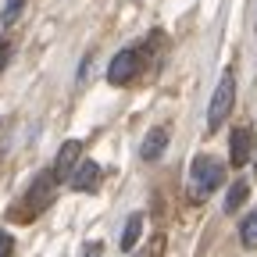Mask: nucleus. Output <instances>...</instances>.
<instances>
[{
  "label": "nucleus",
  "mask_w": 257,
  "mask_h": 257,
  "mask_svg": "<svg viewBox=\"0 0 257 257\" xmlns=\"http://www.w3.org/2000/svg\"><path fill=\"white\" fill-rule=\"evenodd\" d=\"M8 57H11V40H8V36H0V72L8 68Z\"/></svg>",
  "instance_id": "nucleus-13"
},
{
  "label": "nucleus",
  "mask_w": 257,
  "mask_h": 257,
  "mask_svg": "<svg viewBox=\"0 0 257 257\" xmlns=\"http://www.w3.org/2000/svg\"><path fill=\"white\" fill-rule=\"evenodd\" d=\"M54 197H57V175H54V172H40L36 179H32L29 193H25V207H29V214L36 218L40 211H47V207L54 204Z\"/></svg>",
  "instance_id": "nucleus-3"
},
{
  "label": "nucleus",
  "mask_w": 257,
  "mask_h": 257,
  "mask_svg": "<svg viewBox=\"0 0 257 257\" xmlns=\"http://www.w3.org/2000/svg\"><path fill=\"white\" fill-rule=\"evenodd\" d=\"M232 104H236V75L221 72L218 89L211 96V107H207V133H218V128L225 125V118L232 114Z\"/></svg>",
  "instance_id": "nucleus-2"
},
{
  "label": "nucleus",
  "mask_w": 257,
  "mask_h": 257,
  "mask_svg": "<svg viewBox=\"0 0 257 257\" xmlns=\"http://www.w3.org/2000/svg\"><path fill=\"white\" fill-rule=\"evenodd\" d=\"M140 232H143V214H128L125 232H121V250H133L136 239H140Z\"/></svg>",
  "instance_id": "nucleus-9"
},
{
  "label": "nucleus",
  "mask_w": 257,
  "mask_h": 257,
  "mask_svg": "<svg viewBox=\"0 0 257 257\" xmlns=\"http://www.w3.org/2000/svg\"><path fill=\"white\" fill-rule=\"evenodd\" d=\"M86 257H104V246H100V243H93V246L86 250Z\"/></svg>",
  "instance_id": "nucleus-15"
},
{
  "label": "nucleus",
  "mask_w": 257,
  "mask_h": 257,
  "mask_svg": "<svg viewBox=\"0 0 257 257\" xmlns=\"http://www.w3.org/2000/svg\"><path fill=\"white\" fill-rule=\"evenodd\" d=\"M221 179H225V165L221 161H214V157H197L189 165V193H193V200H204L207 193H214L218 186H221Z\"/></svg>",
  "instance_id": "nucleus-1"
},
{
  "label": "nucleus",
  "mask_w": 257,
  "mask_h": 257,
  "mask_svg": "<svg viewBox=\"0 0 257 257\" xmlns=\"http://www.w3.org/2000/svg\"><path fill=\"white\" fill-rule=\"evenodd\" d=\"M22 8H25V0H4V11H0V25H15L18 22V15H22Z\"/></svg>",
  "instance_id": "nucleus-12"
},
{
  "label": "nucleus",
  "mask_w": 257,
  "mask_h": 257,
  "mask_svg": "<svg viewBox=\"0 0 257 257\" xmlns=\"http://www.w3.org/2000/svg\"><path fill=\"white\" fill-rule=\"evenodd\" d=\"M136 257H147V253H136Z\"/></svg>",
  "instance_id": "nucleus-16"
},
{
  "label": "nucleus",
  "mask_w": 257,
  "mask_h": 257,
  "mask_svg": "<svg viewBox=\"0 0 257 257\" xmlns=\"http://www.w3.org/2000/svg\"><path fill=\"white\" fill-rule=\"evenodd\" d=\"M82 143L79 140H68V143H61V150H57V157H54V175H57V182H64V179H72L75 175V168L82 165Z\"/></svg>",
  "instance_id": "nucleus-5"
},
{
  "label": "nucleus",
  "mask_w": 257,
  "mask_h": 257,
  "mask_svg": "<svg viewBox=\"0 0 257 257\" xmlns=\"http://www.w3.org/2000/svg\"><path fill=\"white\" fill-rule=\"evenodd\" d=\"M253 154V128H232V136H229V161H232V168H243L246 161Z\"/></svg>",
  "instance_id": "nucleus-6"
},
{
  "label": "nucleus",
  "mask_w": 257,
  "mask_h": 257,
  "mask_svg": "<svg viewBox=\"0 0 257 257\" xmlns=\"http://www.w3.org/2000/svg\"><path fill=\"white\" fill-rule=\"evenodd\" d=\"M243 200H246V182H236V186L229 189V197H225V214L239 211V207H243Z\"/></svg>",
  "instance_id": "nucleus-11"
},
{
  "label": "nucleus",
  "mask_w": 257,
  "mask_h": 257,
  "mask_svg": "<svg viewBox=\"0 0 257 257\" xmlns=\"http://www.w3.org/2000/svg\"><path fill=\"white\" fill-rule=\"evenodd\" d=\"M68 182H72V189H79V193L96 189V182H100V165H96V161H82Z\"/></svg>",
  "instance_id": "nucleus-7"
},
{
  "label": "nucleus",
  "mask_w": 257,
  "mask_h": 257,
  "mask_svg": "<svg viewBox=\"0 0 257 257\" xmlns=\"http://www.w3.org/2000/svg\"><path fill=\"white\" fill-rule=\"evenodd\" d=\"M239 239H243V246L257 250V211H250V214L239 221Z\"/></svg>",
  "instance_id": "nucleus-10"
},
{
  "label": "nucleus",
  "mask_w": 257,
  "mask_h": 257,
  "mask_svg": "<svg viewBox=\"0 0 257 257\" xmlns=\"http://www.w3.org/2000/svg\"><path fill=\"white\" fill-rule=\"evenodd\" d=\"M165 147H168V128H150L143 147H140V154H143V161H157L161 154H165Z\"/></svg>",
  "instance_id": "nucleus-8"
},
{
  "label": "nucleus",
  "mask_w": 257,
  "mask_h": 257,
  "mask_svg": "<svg viewBox=\"0 0 257 257\" xmlns=\"http://www.w3.org/2000/svg\"><path fill=\"white\" fill-rule=\"evenodd\" d=\"M11 250H15V239L8 232H0V257H11Z\"/></svg>",
  "instance_id": "nucleus-14"
},
{
  "label": "nucleus",
  "mask_w": 257,
  "mask_h": 257,
  "mask_svg": "<svg viewBox=\"0 0 257 257\" xmlns=\"http://www.w3.org/2000/svg\"><path fill=\"white\" fill-rule=\"evenodd\" d=\"M140 68H143L140 50H136V47H125V50H118V54H114V61H111V68H107V82H111V86H128V82L140 75Z\"/></svg>",
  "instance_id": "nucleus-4"
}]
</instances>
